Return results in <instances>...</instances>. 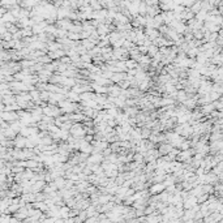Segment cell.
Instances as JSON below:
<instances>
[{"label":"cell","instance_id":"cell-11","mask_svg":"<svg viewBox=\"0 0 223 223\" xmlns=\"http://www.w3.org/2000/svg\"><path fill=\"white\" fill-rule=\"evenodd\" d=\"M68 214H69V207L62 206V207L59 209V215H60V218H62V219H67V218H68Z\"/></svg>","mask_w":223,"mask_h":223},{"label":"cell","instance_id":"cell-9","mask_svg":"<svg viewBox=\"0 0 223 223\" xmlns=\"http://www.w3.org/2000/svg\"><path fill=\"white\" fill-rule=\"evenodd\" d=\"M64 55H65V51H63V50H56V51H53V52H50V53H49V58H50V59H62Z\"/></svg>","mask_w":223,"mask_h":223},{"label":"cell","instance_id":"cell-2","mask_svg":"<svg viewBox=\"0 0 223 223\" xmlns=\"http://www.w3.org/2000/svg\"><path fill=\"white\" fill-rule=\"evenodd\" d=\"M165 185H163V183H154V184H151L150 185V188L147 189V192H149V194L150 196H158L159 193H162L165 191Z\"/></svg>","mask_w":223,"mask_h":223},{"label":"cell","instance_id":"cell-8","mask_svg":"<svg viewBox=\"0 0 223 223\" xmlns=\"http://www.w3.org/2000/svg\"><path fill=\"white\" fill-rule=\"evenodd\" d=\"M124 65H125V68H127V71H131V69H136L137 67H138V64L134 62V60H132V59H127V60H124Z\"/></svg>","mask_w":223,"mask_h":223},{"label":"cell","instance_id":"cell-6","mask_svg":"<svg viewBox=\"0 0 223 223\" xmlns=\"http://www.w3.org/2000/svg\"><path fill=\"white\" fill-rule=\"evenodd\" d=\"M110 80H111L112 84H119V82H121V81L127 80V74L125 73H114Z\"/></svg>","mask_w":223,"mask_h":223},{"label":"cell","instance_id":"cell-20","mask_svg":"<svg viewBox=\"0 0 223 223\" xmlns=\"http://www.w3.org/2000/svg\"><path fill=\"white\" fill-rule=\"evenodd\" d=\"M55 219L56 218H44L42 223H55Z\"/></svg>","mask_w":223,"mask_h":223},{"label":"cell","instance_id":"cell-14","mask_svg":"<svg viewBox=\"0 0 223 223\" xmlns=\"http://www.w3.org/2000/svg\"><path fill=\"white\" fill-rule=\"evenodd\" d=\"M189 11H191L193 15H196V13H198L201 11V2H194V4L189 8Z\"/></svg>","mask_w":223,"mask_h":223},{"label":"cell","instance_id":"cell-12","mask_svg":"<svg viewBox=\"0 0 223 223\" xmlns=\"http://www.w3.org/2000/svg\"><path fill=\"white\" fill-rule=\"evenodd\" d=\"M175 99H176L178 102H181V103H183L185 99H188V97H187V93H185L184 90L176 91V97H175Z\"/></svg>","mask_w":223,"mask_h":223},{"label":"cell","instance_id":"cell-7","mask_svg":"<svg viewBox=\"0 0 223 223\" xmlns=\"http://www.w3.org/2000/svg\"><path fill=\"white\" fill-rule=\"evenodd\" d=\"M158 153H159V157H162V155H167L168 153H170L172 150V146L170 144H162L159 146V149H157Z\"/></svg>","mask_w":223,"mask_h":223},{"label":"cell","instance_id":"cell-16","mask_svg":"<svg viewBox=\"0 0 223 223\" xmlns=\"http://www.w3.org/2000/svg\"><path fill=\"white\" fill-rule=\"evenodd\" d=\"M207 198H209V194L202 193L201 196H198V197H197V205H201V204H204V202H206Z\"/></svg>","mask_w":223,"mask_h":223},{"label":"cell","instance_id":"cell-18","mask_svg":"<svg viewBox=\"0 0 223 223\" xmlns=\"http://www.w3.org/2000/svg\"><path fill=\"white\" fill-rule=\"evenodd\" d=\"M150 129H147V128H144V129H141V140H146L149 138V136H150Z\"/></svg>","mask_w":223,"mask_h":223},{"label":"cell","instance_id":"cell-3","mask_svg":"<svg viewBox=\"0 0 223 223\" xmlns=\"http://www.w3.org/2000/svg\"><path fill=\"white\" fill-rule=\"evenodd\" d=\"M158 158H159V153H158L157 149H150V150H147V151L144 154V160L146 162V163L157 160Z\"/></svg>","mask_w":223,"mask_h":223},{"label":"cell","instance_id":"cell-1","mask_svg":"<svg viewBox=\"0 0 223 223\" xmlns=\"http://www.w3.org/2000/svg\"><path fill=\"white\" fill-rule=\"evenodd\" d=\"M69 133L74 138H84L85 134H86L85 128H82V125H81L80 123H73V125L71 127V129H69Z\"/></svg>","mask_w":223,"mask_h":223},{"label":"cell","instance_id":"cell-4","mask_svg":"<svg viewBox=\"0 0 223 223\" xmlns=\"http://www.w3.org/2000/svg\"><path fill=\"white\" fill-rule=\"evenodd\" d=\"M196 205H197V198L193 196H189L187 200L183 201V209H185V210H191Z\"/></svg>","mask_w":223,"mask_h":223},{"label":"cell","instance_id":"cell-21","mask_svg":"<svg viewBox=\"0 0 223 223\" xmlns=\"http://www.w3.org/2000/svg\"><path fill=\"white\" fill-rule=\"evenodd\" d=\"M98 223H112L110 219H107V218H105V219H100V221H98Z\"/></svg>","mask_w":223,"mask_h":223},{"label":"cell","instance_id":"cell-19","mask_svg":"<svg viewBox=\"0 0 223 223\" xmlns=\"http://www.w3.org/2000/svg\"><path fill=\"white\" fill-rule=\"evenodd\" d=\"M25 167H29V168H37L38 167V163L33 159V160H28V162H25Z\"/></svg>","mask_w":223,"mask_h":223},{"label":"cell","instance_id":"cell-17","mask_svg":"<svg viewBox=\"0 0 223 223\" xmlns=\"http://www.w3.org/2000/svg\"><path fill=\"white\" fill-rule=\"evenodd\" d=\"M133 160L137 162V163H142V162H144V154L134 153V154H133Z\"/></svg>","mask_w":223,"mask_h":223},{"label":"cell","instance_id":"cell-5","mask_svg":"<svg viewBox=\"0 0 223 223\" xmlns=\"http://www.w3.org/2000/svg\"><path fill=\"white\" fill-rule=\"evenodd\" d=\"M78 150H80L81 153H84V154H87V155H89V154L93 151V146H91V144H89V142H85V141L82 140V142L80 144Z\"/></svg>","mask_w":223,"mask_h":223},{"label":"cell","instance_id":"cell-13","mask_svg":"<svg viewBox=\"0 0 223 223\" xmlns=\"http://www.w3.org/2000/svg\"><path fill=\"white\" fill-rule=\"evenodd\" d=\"M194 16H196V18H194L196 21L204 22V21H205V18H206V16H207V12H205V11H202V9H201L198 13H196Z\"/></svg>","mask_w":223,"mask_h":223},{"label":"cell","instance_id":"cell-15","mask_svg":"<svg viewBox=\"0 0 223 223\" xmlns=\"http://www.w3.org/2000/svg\"><path fill=\"white\" fill-rule=\"evenodd\" d=\"M2 118H3L4 120H13V119L17 118V115H16L15 112H5V114L2 115Z\"/></svg>","mask_w":223,"mask_h":223},{"label":"cell","instance_id":"cell-10","mask_svg":"<svg viewBox=\"0 0 223 223\" xmlns=\"http://www.w3.org/2000/svg\"><path fill=\"white\" fill-rule=\"evenodd\" d=\"M158 50H159V49H158L157 46H153V44H151L150 47H147V53H146V55L150 58V59H153V58L158 53Z\"/></svg>","mask_w":223,"mask_h":223},{"label":"cell","instance_id":"cell-22","mask_svg":"<svg viewBox=\"0 0 223 223\" xmlns=\"http://www.w3.org/2000/svg\"><path fill=\"white\" fill-rule=\"evenodd\" d=\"M55 223H64V219H62V218H56V219H55Z\"/></svg>","mask_w":223,"mask_h":223}]
</instances>
